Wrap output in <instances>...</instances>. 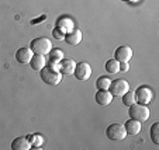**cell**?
<instances>
[{"label": "cell", "mask_w": 159, "mask_h": 150, "mask_svg": "<svg viewBox=\"0 0 159 150\" xmlns=\"http://www.w3.org/2000/svg\"><path fill=\"white\" fill-rule=\"evenodd\" d=\"M41 79L44 83L49 84V86H57L62 80V73L59 72V67L55 63H48L45 65L41 70Z\"/></svg>", "instance_id": "6da1fadb"}, {"label": "cell", "mask_w": 159, "mask_h": 150, "mask_svg": "<svg viewBox=\"0 0 159 150\" xmlns=\"http://www.w3.org/2000/svg\"><path fill=\"white\" fill-rule=\"evenodd\" d=\"M129 118L135 121H139V122H145L149 118V108L144 104H139V102H135V104L129 105Z\"/></svg>", "instance_id": "7a4b0ae2"}, {"label": "cell", "mask_w": 159, "mask_h": 150, "mask_svg": "<svg viewBox=\"0 0 159 150\" xmlns=\"http://www.w3.org/2000/svg\"><path fill=\"white\" fill-rule=\"evenodd\" d=\"M30 48L34 54L37 55H48L52 49V44L48 38H44V36H39L31 41Z\"/></svg>", "instance_id": "3957f363"}, {"label": "cell", "mask_w": 159, "mask_h": 150, "mask_svg": "<svg viewBox=\"0 0 159 150\" xmlns=\"http://www.w3.org/2000/svg\"><path fill=\"white\" fill-rule=\"evenodd\" d=\"M106 135L110 140H116V142H120L124 140L127 136L125 132V128H124L123 123H110L106 129Z\"/></svg>", "instance_id": "277c9868"}, {"label": "cell", "mask_w": 159, "mask_h": 150, "mask_svg": "<svg viewBox=\"0 0 159 150\" xmlns=\"http://www.w3.org/2000/svg\"><path fill=\"white\" fill-rule=\"evenodd\" d=\"M108 90H110L113 97H123L129 90V84L125 79H116L110 83Z\"/></svg>", "instance_id": "5b68a950"}, {"label": "cell", "mask_w": 159, "mask_h": 150, "mask_svg": "<svg viewBox=\"0 0 159 150\" xmlns=\"http://www.w3.org/2000/svg\"><path fill=\"white\" fill-rule=\"evenodd\" d=\"M73 75H75V77L78 79L79 81H86L87 79H90V76H92V66H90L87 62L76 63Z\"/></svg>", "instance_id": "8992f818"}, {"label": "cell", "mask_w": 159, "mask_h": 150, "mask_svg": "<svg viewBox=\"0 0 159 150\" xmlns=\"http://www.w3.org/2000/svg\"><path fill=\"white\" fill-rule=\"evenodd\" d=\"M135 98H137V102L139 104H144V105H148L153 98V93L149 87L147 86H141V87L137 88L135 91Z\"/></svg>", "instance_id": "52a82bcc"}, {"label": "cell", "mask_w": 159, "mask_h": 150, "mask_svg": "<svg viewBox=\"0 0 159 150\" xmlns=\"http://www.w3.org/2000/svg\"><path fill=\"white\" fill-rule=\"evenodd\" d=\"M132 58V49L128 45H121L114 51V59L118 62H129Z\"/></svg>", "instance_id": "ba28073f"}, {"label": "cell", "mask_w": 159, "mask_h": 150, "mask_svg": "<svg viewBox=\"0 0 159 150\" xmlns=\"http://www.w3.org/2000/svg\"><path fill=\"white\" fill-rule=\"evenodd\" d=\"M34 56V52L31 51V48H20L17 52H16V60L21 65H27V63L31 62Z\"/></svg>", "instance_id": "9c48e42d"}, {"label": "cell", "mask_w": 159, "mask_h": 150, "mask_svg": "<svg viewBox=\"0 0 159 150\" xmlns=\"http://www.w3.org/2000/svg\"><path fill=\"white\" fill-rule=\"evenodd\" d=\"M58 67H59V72L62 75H73L76 67V62L73 59H62L59 63H58Z\"/></svg>", "instance_id": "30bf717a"}, {"label": "cell", "mask_w": 159, "mask_h": 150, "mask_svg": "<svg viewBox=\"0 0 159 150\" xmlns=\"http://www.w3.org/2000/svg\"><path fill=\"white\" fill-rule=\"evenodd\" d=\"M124 128H125V132L127 135H131V136H135L138 135L139 132H141L142 129V125L139 121H135V119H128L125 122V125H124Z\"/></svg>", "instance_id": "8fae6325"}, {"label": "cell", "mask_w": 159, "mask_h": 150, "mask_svg": "<svg viewBox=\"0 0 159 150\" xmlns=\"http://www.w3.org/2000/svg\"><path fill=\"white\" fill-rule=\"evenodd\" d=\"M94 100H96V102L99 105L106 107V105H108L113 101V96H111V93L108 90H99L96 93V96H94Z\"/></svg>", "instance_id": "7c38bea8"}, {"label": "cell", "mask_w": 159, "mask_h": 150, "mask_svg": "<svg viewBox=\"0 0 159 150\" xmlns=\"http://www.w3.org/2000/svg\"><path fill=\"white\" fill-rule=\"evenodd\" d=\"M31 143L28 142L27 138L24 136H20V138H16L11 142V149L13 150H30L31 149Z\"/></svg>", "instance_id": "4fadbf2b"}, {"label": "cell", "mask_w": 159, "mask_h": 150, "mask_svg": "<svg viewBox=\"0 0 159 150\" xmlns=\"http://www.w3.org/2000/svg\"><path fill=\"white\" fill-rule=\"evenodd\" d=\"M65 41L69 45H79L82 41V31L80 30H72L65 34Z\"/></svg>", "instance_id": "5bb4252c"}, {"label": "cell", "mask_w": 159, "mask_h": 150, "mask_svg": "<svg viewBox=\"0 0 159 150\" xmlns=\"http://www.w3.org/2000/svg\"><path fill=\"white\" fill-rule=\"evenodd\" d=\"M30 65H31V67H33L34 70H41L42 67L47 65V58H45V55L34 54V56H33V59H31Z\"/></svg>", "instance_id": "9a60e30c"}, {"label": "cell", "mask_w": 159, "mask_h": 150, "mask_svg": "<svg viewBox=\"0 0 159 150\" xmlns=\"http://www.w3.org/2000/svg\"><path fill=\"white\" fill-rule=\"evenodd\" d=\"M106 70H107L108 73H111V75H114V73H118L120 72V62H118L117 59H108L107 62H106Z\"/></svg>", "instance_id": "2e32d148"}, {"label": "cell", "mask_w": 159, "mask_h": 150, "mask_svg": "<svg viewBox=\"0 0 159 150\" xmlns=\"http://www.w3.org/2000/svg\"><path fill=\"white\" fill-rule=\"evenodd\" d=\"M48 55H49V63L58 65V63L63 59V52L61 51V49H51V52H49Z\"/></svg>", "instance_id": "e0dca14e"}, {"label": "cell", "mask_w": 159, "mask_h": 150, "mask_svg": "<svg viewBox=\"0 0 159 150\" xmlns=\"http://www.w3.org/2000/svg\"><path fill=\"white\" fill-rule=\"evenodd\" d=\"M123 104L125 105V107H129V105H132V104H135L137 102V98H135V91H127L125 94H124L123 97Z\"/></svg>", "instance_id": "ac0fdd59"}, {"label": "cell", "mask_w": 159, "mask_h": 150, "mask_svg": "<svg viewBox=\"0 0 159 150\" xmlns=\"http://www.w3.org/2000/svg\"><path fill=\"white\" fill-rule=\"evenodd\" d=\"M110 83H111L110 79L106 77V76H102V77L97 79L96 87L99 88V90H108V87H110Z\"/></svg>", "instance_id": "d6986e66"}, {"label": "cell", "mask_w": 159, "mask_h": 150, "mask_svg": "<svg viewBox=\"0 0 159 150\" xmlns=\"http://www.w3.org/2000/svg\"><path fill=\"white\" fill-rule=\"evenodd\" d=\"M151 140L153 144H159V122H155L151 126Z\"/></svg>", "instance_id": "ffe728a7"}, {"label": "cell", "mask_w": 159, "mask_h": 150, "mask_svg": "<svg viewBox=\"0 0 159 150\" xmlns=\"http://www.w3.org/2000/svg\"><path fill=\"white\" fill-rule=\"evenodd\" d=\"M27 139H28V142L31 143V146H33V147H39L42 144V142H44L42 136L41 135H37V133H35V135H34V133L28 135Z\"/></svg>", "instance_id": "44dd1931"}, {"label": "cell", "mask_w": 159, "mask_h": 150, "mask_svg": "<svg viewBox=\"0 0 159 150\" xmlns=\"http://www.w3.org/2000/svg\"><path fill=\"white\" fill-rule=\"evenodd\" d=\"M65 31L63 30H61L59 27L58 28H55L54 31H52V36H54L55 39H65Z\"/></svg>", "instance_id": "7402d4cb"}, {"label": "cell", "mask_w": 159, "mask_h": 150, "mask_svg": "<svg viewBox=\"0 0 159 150\" xmlns=\"http://www.w3.org/2000/svg\"><path fill=\"white\" fill-rule=\"evenodd\" d=\"M129 69L128 62H120V72H127Z\"/></svg>", "instance_id": "603a6c76"}, {"label": "cell", "mask_w": 159, "mask_h": 150, "mask_svg": "<svg viewBox=\"0 0 159 150\" xmlns=\"http://www.w3.org/2000/svg\"><path fill=\"white\" fill-rule=\"evenodd\" d=\"M47 18V15H41L39 18H37V20H31V24H39V21H42V20H45Z\"/></svg>", "instance_id": "cb8c5ba5"}, {"label": "cell", "mask_w": 159, "mask_h": 150, "mask_svg": "<svg viewBox=\"0 0 159 150\" xmlns=\"http://www.w3.org/2000/svg\"><path fill=\"white\" fill-rule=\"evenodd\" d=\"M128 2H137V0H128Z\"/></svg>", "instance_id": "d4e9b609"}, {"label": "cell", "mask_w": 159, "mask_h": 150, "mask_svg": "<svg viewBox=\"0 0 159 150\" xmlns=\"http://www.w3.org/2000/svg\"><path fill=\"white\" fill-rule=\"evenodd\" d=\"M123 2H128V0H123Z\"/></svg>", "instance_id": "484cf974"}]
</instances>
